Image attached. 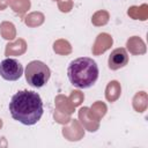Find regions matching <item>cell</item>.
<instances>
[{"mask_svg":"<svg viewBox=\"0 0 148 148\" xmlns=\"http://www.w3.org/2000/svg\"><path fill=\"white\" fill-rule=\"evenodd\" d=\"M8 108L13 119L27 126L37 124L44 112L40 96L31 90L17 91L12 96Z\"/></svg>","mask_w":148,"mask_h":148,"instance_id":"cell-1","label":"cell"},{"mask_svg":"<svg viewBox=\"0 0 148 148\" xmlns=\"http://www.w3.org/2000/svg\"><path fill=\"white\" fill-rule=\"evenodd\" d=\"M23 74V66L13 58H7L0 62V76L7 81H16Z\"/></svg>","mask_w":148,"mask_h":148,"instance_id":"cell-4","label":"cell"},{"mask_svg":"<svg viewBox=\"0 0 148 148\" xmlns=\"http://www.w3.org/2000/svg\"><path fill=\"white\" fill-rule=\"evenodd\" d=\"M108 62H109V68L112 71L125 67L128 62V54H127L126 50L124 47L114 49L111 52V54L109 56Z\"/></svg>","mask_w":148,"mask_h":148,"instance_id":"cell-5","label":"cell"},{"mask_svg":"<svg viewBox=\"0 0 148 148\" xmlns=\"http://www.w3.org/2000/svg\"><path fill=\"white\" fill-rule=\"evenodd\" d=\"M98 74L99 71L96 61L88 57L72 60L67 68L69 82L80 89H87L94 86L98 79Z\"/></svg>","mask_w":148,"mask_h":148,"instance_id":"cell-2","label":"cell"},{"mask_svg":"<svg viewBox=\"0 0 148 148\" xmlns=\"http://www.w3.org/2000/svg\"><path fill=\"white\" fill-rule=\"evenodd\" d=\"M25 80L32 88H42L47 83L51 76V71L46 64L39 60L30 61L25 67Z\"/></svg>","mask_w":148,"mask_h":148,"instance_id":"cell-3","label":"cell"}]
</instances>
